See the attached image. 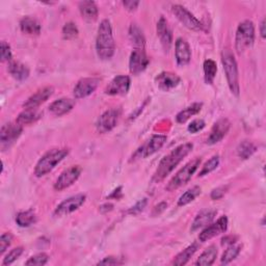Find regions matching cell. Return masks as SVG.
<instances>
[{"label": "cell", "instance_id": "obj_33", "mask_svg": "<svg viewBox=\"0 0 266 266\" xmlns=\"http://www.w3.org/2000/svg\"><path fill=\"white\" fill-rule=\"evenodd\" d=\"M256 146L249 142V140H243L237 147V154L241 159H247L256 152Z\"/></svg>", "mask_w": 266, "mask_h": 266}, {"label": "cell", "instance_id": "obj_5", "mask_svg": "<svg viewBox=\"0 0 266 266\" xmlns=\"http://www.w3.org/2000/svg\"><path fill=\"white\" fill-rule=\"evenodd\" d=\"M255 41V26L249 20H245L238 25L235 38V48L238 53L244 52Z\"/></svg>", "mask_w": 266, "mask_h": 266}, {"label": "cell", "instance_id": "obj_28", "mask_svg": "<svg viewBox=\"0 0 266 266\" xmlns=\"http://www.w3.org/2000/svg\"><path fill=\"white\" fill-rule=\"evenodd\" d=\"M42 117V114L38 111V109H25L24 112H22L18 118H17V122L18 124H20L21 126H24V125H30V124H34L37 121H39Z\"/></svg>", "mask_w": 266, "mask_h": 266}, {"label": "cell", "instance_id": "obj_24", "mask_svg": "<svg viewBox=\"0 0 266 266\" xmlns=\"http://www.w3.org/2000/svg\"><path fill=\"white\" fill-rule=\"evenodd\" d=\"M8 70L15 79H17L19 81H23L27 79L29 76V69L19 61L12 60L11 62H9Z\"/></svg>", "mask_w": 266, "mask_h": 266}, {"label": "cell", "instance_id": "obj_45", "mask_svg": "<svg viewBox=\"0 0 266 266\" xmlns=\"http://www.w3.org/2000/svg\"><path fill=\"white\" fill-rule=\"evenodd\" d=\"M228 189H229V187L227 185L226 186H220V187H217V189H214L211 192V195H210L211 199L212 200H220V199H222L226 195Z\"/></svg>", "mask_w": 266, "mask_h": 266}, {"label": "cell", "instance_id": "obj_4", "mask_svg": "<svg viewBox=\"0 0 266 266\" xmlns=\"http://www.w3.org/2000/svg\"><path fill=\"white\" fill-rule=\"evenodd\" d=\"M69 154L68 149H53L47 152L42 156V158L38 161L35 174L37 177H43L47 175L62 160H64Z\"/></svg>", "mask_w": 266, "mask_h": 266}, {"label": "cell", "instance_id": "obj_26", "mask_svg": "<svg viewBox=\"0 0 266 266\" xmlns=\"http://www.w3.org/2000/svg\"><path fill=\"white\" fill-rule=\"evenodd\" d=\"M20 28L23 34L29 36H38L41 33L40 22L31 17H24L20 21Z\"/></svg>", "mask_w": 266, "mask_h": 266}, {"label": "cell", "instance_id": "obj_25", "mask_svg": "<svg viewBox=\"0 0 266 266\" xmlns=\"http://www.w3.org/2000/svg\"><path fill=\"white\" fill-rule=\"evenodd\" d=\"M79 11L82 18L87 22H94L98 18V8L94 2H82L79 4Z\"/></svg>", "mask_w": 266, "mask_h": 266}, {"label": "cell", "instance_id": "obj_36", "mask_svg": "<svg viewBox=\"0 0 266 266\" xmlns=\"http://www.w3.org/2000/svg\"><path fill=\"white\" fill-rule=\"evenodd\" d=\"M241 247H242V245H240V244L236 245L235 243L229 245L228 248L225 251V253L223 254L222 264H229L234 259H236L237 256L239 255L240 251H241Z\"/></svg>", "mask_w": 266, "mask_h": 266}, {"label": "cell", "instance_id": "obj_39", "mask_svg": "<svg viewBox=\"0 0 266 266\" xmlns=\"http://www.w3.org/2000/svg\"><path fill=\"white\" fill-rule=\"evenodd\" d=\"M23 251H24V249H23L22 246H19V247H16V248L12 249V251L4 259L3 265L6 266V265H10V264L14 263L16 260H17L23 254Z\"/></svg>", "mask_w": 266, "mask_h": 266}, {"label": "cell", "instance_id": "obj_9", "mask_svg": "<svg viewBox=\"0 0 266 266\" xmlns=\"http://www.w3.org/2000/svg\"><path fill=\"white\" fill-rule=\"evenodd\" d=\"M122 115V109L120 107H114L107 109L97 121V130L99 133H106L112 131L118 124V121Z\"/></svg>", "mask_w": 266, "mask_h": 266}, {"label": "cell", "instance_id": "obj_3", "mask_svg": "<svg viewBox=\"0 0 266 266\" xmlns=\"http://www.w3.org/2000/svg\"><path fill=\"white\" fill-rule=\"evenodd\" d=\"M222 62L224 66L226 78L228 85L236 97L239 96V75H238V67L237 62L234 56L233 52L230 49H224L222 53Z\"/></svg>", "mask_w": 266, "mask_h": 266}, {"label": "cell", "instance_id": "obj_40", "mask_svg": "<svg viewBox=\"0 0 266 266\" xmlns=\"http://www.w3.org/2000/svg\"><path fill=\"white\" fill-rule=\"evenodd\" d=\"M48 260H49L48 255H46L45 253H41V254H37V255H35L33 257H30L25 262V264L26 265H38V266H42V265L47 264Z\"/></svg>", "mask_w": 266, "mask_h": 266}, {"label": "cell", "instance_id": "obj_30", "mask_svg": "<svg viewBox=\"0 0 266 266\" xmlns=\"http://www.w3.org/2000/svg\"><path fill=\"white\" fill-rule=\"evenodd\" d=\"M217 257V248L215 245H210L204 252L201 254L199 259L196 262V265L199 266H210L214 263Z\"/></svg>", "mask_w": 266, "mask_h": 266}, {"label": "cell", "instance_id": "obj_8", "mask_svg": "<svg viewBox=\"0 0 266 266\" xmlns=\"http://www.w3.org/2000/svg\"><path fill=\"white\" fill-rule=\"evenodd\" d=\"M23 131V126L17 122L9 123L3 126L0 131V148L3 151L9 149L13 144H15Z\"/></svg>", "mask_w": 266, "mask_h": 266}, {"label": "cell", "instance_id": "obj_38", "mask_svg": "<svg viewBox=\"0 0 266 266\" xmlns=\"http://www.w3.org/2000/svg\"><path fill=\"white\" fill-rule=\"evenodd\" d=\"M78 34L79 31L73 22H68L62 27V37L65 40H74L78 37Z\"/></svg>", "mask_w": 266, "mask_h": 266}, {"label": "cell", "instance_id": "obj_12", "mask_svg": "<svg viewBox=\"0 0 266 266\" xmlns=\"http://www.w3.org/2000/svg\"><path fill=\"white\" fill-rule=\"evenodd\" d=\"M80 174H81L80 166L74 165L69 167L68 169L62 171L60 176L56 179L54 183V190L57 192H61L68 189V187L73 185L78 180V178L80 177Z\"/></svg>", "mask_w": 266, "mask_h": 266}, {"label": "cell", "instance_id": "obj_17", "mask_svg": "<svg viewBox=\"0 0 266 266\" xmlns=\"http://www.w3.org/2000/svg\"><path fill=\"white\" fill-rule=\"evenodd\" d=\"M231 127V123L228 119H221L218 120L211 129L210 135L207 139L208 145H215L217 143H220L221 140L227 135Z\"/></svg>", "mask_w": 266, "mask_h": 266}, {"label": "cell", "instance_id": "obj_49", "mask_svg": "<svg viewBox=\"0 0 266 266\" xmlns=\"http://www.w3.org/2000/svg\"><path fill=\"white\" fill-rule=\"evenodd\" d=\"M235 239H236V237H234V236H227V237L223 238L222 243L223 244H229V245H231V244L235 243Z\"/></svg>", "mask_w": 266, "mask_h": 266}, {"label": "cell", "instance_id": "obj_19", "mask_svg": "<svg viewBox=\"0 0 266 266\" xmlns=\"http://www.w3.org/2000/svg\"><path fill=\"white\" fill-rule=\"evenodd\" d=\"M175 55L177 64L181 67H184L190 64L192 59V50L191 47L184 39L179 38L176 41V47H175Z\"/></svg>", "mask_w": 266, "mask_h": 266}, {"label": "cell", "instance_id": "obj_48", "mask_svg": "<svg viewBox=\"0 0 266 266\" xmlns=\"http://www.w3.org/2000/svg\"><path fill=\"white\" fill-rule=\"evenodd\" d=\"M166 207H167V204H166V203H164V202L160 203L159 205H157V206H156V207L154 208V210H153V215H158V214H160L161 212H163V211L165 210Z\"/></svg>", "mask_w": 266, "mask_h": 266}, {"label": "cell", "instance_id": "obj_2", "mask_svg": "<svg viewBox=\"0 0 266 266\" xmlns=\"http://www.w3.org/2000/svg\"><path fill=\"white\" fill-rule=\"evenodd\" d=\"M116 50L115 40L113 36V28L111 22L103 20L98 28V35L96 40V51L100 59H111Z\"/></svg>", "mask_w": 266, "mask_h": 266}, {"label": "cell", "instance_id": "obj_27", "mask_svg": "<svg viewBox=\"0 0 266 266\" xmlns=\"http://www.w3.org/2000/svg\"><path fill=\"white\" fill-rule=\"evenodd\" d=\"M129 37L132 44L134 45V48L145 49V44H146L145 36L143 34V30L136 24H131L129 28Z\"/></svg>", "mask_w": 266, "mask_h": 266}, {"label": "cell", "instance_id": "obj_47", "mask_svg": "<svg viewBox=\"0 0 266 266\" xmlns=\"http://www.w3.org/2000/svg\"><path fill=\"white\" fill-rule=\"evenodd\" d=\"M123 6L126 8V10L133 12L137 9V7L139 6L138 2H123Z\"/></svg>", "mask_w": 266, "mask_h": 266}, {"label": "cell", "instance_id": "obj_42", "mask_svg": "<svg viewBox=\"0 0 266 266\" xmlns=\"http://www.w3.org/2000/svg\"><path fill=\"white\" fill-rule=\"evenodd\" d=\"M205 126H206V123L204 120H202V119L195 120L189 125V131L191 133H198L199 131L204 129Z\"/></svg>", "mask_w": 266, "mask_h": 266}, {"label": "cell", "instance_id": "obj_6", "mask_svg": "<svg viewBox=\"0 0 266 266\" xmlns=\"http://www.w3.org/2000/svg\"><path fill=\"white\" fill-rule=\"evenodd\" d=\"M200 164H201V158H195L194 160L185 164L167 183V185L165 186V190L167 192H174L178 190L179 187L185 185L192 179L193 175L196 173V170L198 169Z\"/></svg>", "mask_w": 266, "mask_h": 266}, {"label": "cell", "instance_id": "obj_50", "mask_svg": "<svg viewBox=\"0 0 266 266\" xmlns=\"http://www.w3.org/2000/svg\"><path fill=\"white\" fill-rule=\"evenodd\" d=\"M122 187H119V189L118 190H116L111 196H109V198H115V199H120V197H118V195H120V196H122Z\"/></svg>", "mask_w": 266, "mask_h": 266}, {"label": "cell", "instance_id": "obj_34", "mask_svg": "<svg viewBox=\"0 0 266 266\" xmlns=\"http://www.w3.org/2000/svg\"><path fill=\"white\" fill-rule=\"evenodd\" d=\"M217 73V66L216 62L212 59H207L204 61V77H205V81L208 84H212L215 76Z\"/></svg>", "mask_w": 266, "mask_h": 266}, {"label": "cell", "instance_id": "obj_14", "mask_svg": "<svg viewBox=\"0 0 266 266\" xmlns=\"http://www.w3.org/2000/svg\"><path fill=\"white\" fill-rule=\"evenodd\" d=\"M130 78L126 75H119L115 77L106 88L105 94L109 96H123L126 95L130 88Z\"/></svg>", "mask_w": 266, "mask_h": 266}, {"label": "cell", "instance_id": "obj_15", "mask_svg": "<svg viewBox=\"0 0 266 266\" xmlns=\"http://www.w3.org/2000/svg\"><path fill=\"white\" fill-rule=\"evenodd\" d=\"M228 228V218L227 216H222L221 218H218L217 222L208 225L204 230H203L200 235H199V240L201 242H206L213 237L220 235L222 233H225Z\"/></svg>", "mask_w": 266, "mask_h": 266}, {"label": "cell", "instance_id": "obj_20", "mask_svg": "<svg viewBox=\"0 0 266 266\" xmlns=\"http://www.w3.org/2000/svg\"><path fill=\"white\" fill-rule=\"evenodd\" d=\"M155 81L160 90L167 92L178 86L181 81V78L175 73L162 72L155 78Z\"/></svg>", "mask_w": 266, "mask_h": 266}, {"label": "cell", "instance_id": "obj_10", "mask_svg": "<svg viewBox=\"0 0 266 266\" xmlns=\"http://www.w3.org/2000/svg\"><path fill=\"white\" fill-rule=\"evenodd\" d=\"M171 12L176 16L177 19L189 29L195 30V31H201L204 29V25H203L195 16L187 11L184 7L180 5H175L171 7Z\"/></svg>", "mask_w": 266, "mask_h": 266}, {"label": "cell", "instance_id": "obj_31", "mask_svg": "<svg viewBox=\"0 0 266 266\" xmlns=\"http://www.w3.org/2000/svg\"><path fill=\"white\" fill-rule=\"evenodd\" d=\"M203 104L202 103H194L190 105L189 107L184 108L183 111H181L177 116H176V121L180 124L185 123L187 120L191 119L193 116L199 114L201 112Z\"/></svg>", "mask_w": 266, "mask_h": 266}, {"label": "cell", "instance_id": "obj_41", "mask_svg": "<svg viewBox=\"0 0 266 266\" xmlns=\"http://www.w3.org/2000/svg\"><path fill=\"white\" fill-rule=\"evenodd\" d=\"M13 241V235L11 233H4L0 237V254H4L7 248L11 245Z\"/></svg>", "mask_w": 266, "mask_h": 266}, {"label": "cell", "instance_id": "obj_43", "mask_svg": "<svg viewBox=\"0 0 266 266\" xmlns=\"http://www.w3.org/2000/svg\"><path fill=\"white\" fill-rule=\"evenodd\" d=\"M2 60L9 62L13 60V53L11 50V47L5 41L2 42Z\"/></svg>", "mask_w": 266, "mask_h": 266}, {"label": "cell", "instance_id": "obj_32", "mask_svg": "<svg viewBox=\"0 0 266 266\" xmlns=\"http://www.w3.org/2000/svg\"><path fill=\"white\" fill-rule=\"evenodd\" d=\"M37 221L36 213L33 210H27V211H22L19 212L16 216V223L19 227L22 228H27L35 224Z\"/></svg>", "mask_w": 266, "mask_h": 266}, {"label": "cell", "instance_id": "obj_21", "mask_svg": "<svg viewBox=\"0 0 266 266\" xmlns=\"http://www.w3.org/2000/svg\"><path fill=\"white\" fill-rule=\"evenodd\" d=\"M75 104H76V102L73 99L61 98V99H58V100H56L50 104L49 111L52 115H54L56 117H60V116H64L66 114L70 113L74 108Z\"/></svg>", "mask_w": 266, "mask_h": 266}, {"label": "cell", "instance_id": "obj_7", "mask_svg": "<svg viewBox=\"0 0 266 266\" xmlns=\"http://www.w3.org/2000/svg\"><path fill=\"white\" fill-rule=\"evenodd\" d=\"M166 142V136L161 134L152 135L148 140L140 146L131 156L130 161H136L138 159H144L159 151Z\"/></svg>", "mask_w": 266, "mask_h": 266}, {"label": "cell", "instance_id": "obj_16", "mask_svg": "<svg viewBox=\"0 0 266 266\" xmlns=\"http://www.w3.org/2000/svg\"><path fill=\"white\" fill-rule=\"evenodd\" d=\"M149 62L150 60L144 49L134 48L129 59V70L131 74L138 75L144 72L147 69Z\"/></svg>", "mask_w": 266, "mask_h": 266}, {"label": "cell", "instance_id": "obj_18", "mask_svg": "<svg viewBox=\"0 0 266 266\" xmlns=\"http://www.w3.org/2000/svg\"><path fill=\"white\" fill-rule=\"evenodd\" d=\"M54 93V88L52 86H46L42 90H39L33 96H30L26 102L23 104V107L25 109H36L41 104L45 103L48 100Z\"/></svg>", "mask_w": 266, "mask_h": 266}, {"label": "cell", "instance_id": "obj_51", "mask_svg": "<svg viewBox=\"0 0 266 266\" xmlns=\"http://www.w3.org/2000/svg\"><path fill=\"white\" fill-rule=\"evenodd\" d=\"M260 34H261V37L264 39L265 38V19L262 20L261 24H260Z\"/></svg>", "mask_w": 266, "mask_h": 266}, {"label": "cell", "instance_id": "obj_13", "mask_svg": "<svg viewBox=\"0 0 266 266\" xmlns=\"http://www.w3.org/2000/svg\"><path fill=\"white\" fill-rule=\"evenodd\" d=\"M101 79L97 77L82 78L74 87V96L76 99L85 98L95 92L100 83Z\"/></svg>", "mask_w": 266, "mask_h": 266}, {"label": "cell", "instance_id": "obj_44", "mask_svg": "<svg viewBox=\"0 0 266 266\" xmlns=\"http://www.w3.org/2000/svg\"><path fill=\"white\" fill-rule=\"evenodd\" d=\"M147 204H148V200H147V199L140 200L139 202L136 203V204H135L133 207H131V208L128 210V214L136 215V214L140 213V212H142V211L146 208Z\"/></svg>", "mask_w": 266, "mask_h": 266}, {"label": "cell", "instance_id": "obj_46", "mask_svg": "<svg viewBox=\"0 0 266 266\" xmlns=\"http://www.w3.org/2000/svg\"><path fill=\"white\" fill-rule=\"evenodd\" d=\"M123 262L120 260V258H116V257H106L103 260L99 261L98 264L99 265H118V264H122Z\"/></svg>", "mask_w": 266, "mask_h": 266}, {"label": "cell", "instance_id": "obj_35", "mask_svg": "<svg viewBox=\"0 0 266 266\" xmlns=\"http://www.w3.org/2000/svg\"><path fill=\"white\" fill-rule=\"evenodd\" d=\"M201 195V187L199 186H194L193 189L189 190L187 192H185L178 200V206L182 207L185 206L187 204H190L193 201H195V199Z\"/></svg>", "mask_w": 266, "mask_h": 266}, {"label": "cell", "instance_id": "obj_29", "mask_svg": "<svg viewBox=\"0 0 266 266\" xmlns=\"http://www.w3.org/2000/svg\"><path fill=\"white\" fill-rule=\"evenodd\" d=\"M199 248V243L198 242H195L193 244H191L190 246H187L185 249H183V251L178 254L174 261H173V264L174 265H178V266H181V265H185L187 262L190 261V259L195 255V253L198 251Z\"/></svg>", "mask_w": 266, "mask_h": 266}, {"label": "cell", "instance_id": "obj_1", "mask_svg": "<svg viewBox=\"0 0 266 266\" xmlns=\"http://www.w3.org/2000/svg\"><path fill=\"white\" fill-rule=\"evenodd\" d=\"M194 145L191 143L183 144L175 148L169 152L166 156L160 160L157 169L155 170L152 181L154 183H159L163 181L170 173L175 169V167L193 151Z\"/></svg>", "mask_w": 266, "mask_h": 266}, {"label": "cell", "instance_id": "obj_23", "mask_svg": "<svg viewBox=\"0 0 266 266\" xmlns=\"http://www.w3.org/2000/svg\"><path fill=\"white\" fill-rule=\"evenodd\" d=\"M217 211L214 209H205L202 210L200 213L197 214L195 221L192 225V231H197L204 227H207L212 223Z\"/></svg>", "mask_w": 266, "mask_h": 266}, {"label": "cell", "instance_id": "obj_37", "mask_svg": "<svg viewBox=\"0 0 266 266\" xmlns=\"http://www.w3.org/2000/svg\"><path fill=\"white\" fill-rule=\"evenodd\" d=\"M218 164H220V156H218V155L212 156V157L204 164V166L202 167V169L200 170L199 176L203 177V176H206V175L210 174L211 171L216 169Z\"/></svg>", "mask_w": 266, "mask_h": 266}, {"label": "cell", "instance_id": "obj_11", "mask_svg": "<svg viewBox=\"0 0 266 266\" xmlns=\"http://www.w3.org/2000/svg\"><path fill=\"white\" fill-rule=\"evenodd\" d=\"M86 200V196L83 194H79V195H76L73 197H70L68 199H66L65 201H62L60 204L55 208L54 214L56 216H66L74 211H76L77 209H79Z\"/></svg>", "mask_w": 266, "mask_h": 266}, {"label": "cell", "instance_id": "obj_22", "mask_svg": "<svg viewBox=\"0 0 266 266\" xmlns=\"http://www.w3.org/2000/svg\"><path fill=\"white\" fill-rule=\"evenodd\" d=\"M157 36L159 37L163 49L167 52L171 46V42H173V36H171L167 21L163 17H161L157 23Z\"/></svg>", "mask_w": 266, "mask_h": 266}]
</instances>
